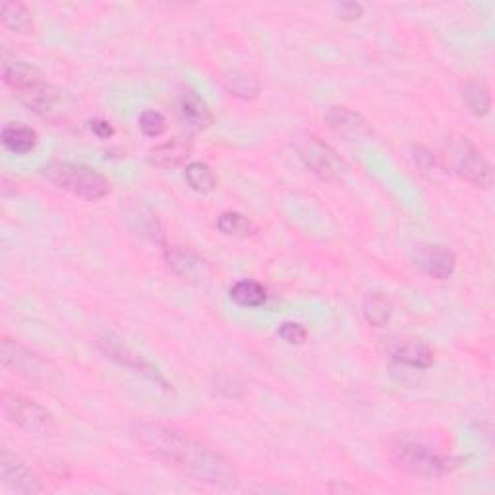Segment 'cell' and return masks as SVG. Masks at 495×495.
I'll return each mask as SVG.
<instances>
[{
    "label": "cell",
    "mask_w": 495,
    "mask_h": 495,
    "mask_svg": "<svg viewBox=\"0 0 495 495\" xmlns=\"http://www.w3.org/2000/svg\"><path fill=\"white\" fill-rule=\"evenodd\" d=\"M90 128L95 136H98L99 140H108L115 136V128L113 124L108 123V120H103V118H95L90 123Z\"/></svg>",
    "instance_id": "27"
},
{
    "label": "cell",
    "mask_w": 495,
    "mask_h": 495,
    "mask_svg": "<svg viewBox=\"0 0 495 495\" xmlns=\"http://www.w3.org/2000/svg\"><path fill=\"white\" fill-rule=\"evenodd\" d=\"M463 101L474 116H486L491 108L490 90L482 81H470L463 90Z\"/></svg>",
    "instance_id": "22"
},
{
    "label": "cell",
    "mask_w": 495,
    "mask_h": 495,
    "mask_svg": "<svg viewBox=\"0 0 495 495\" xmlns=\"http://www.w3.org/2000/svg\"><path fill=\"white\" fill-rule=\"evenodd\" d=\"M445 161L451 171L476 188H490L493 166L468 138H449L445 141Z\"/></svg>",
    "instance_id": "5"
},
{
    "label": "cell",
    "mask_w": 495,
    "mask_h": 495,
    "mask_svg": "<svg viewBox=\"0 0 495 495\" xmlns=\"http://www.w3.org/2000/svg\"><path fill=\"white\" fill-rule=\"evenodd\" d=\"M225 83L228 93L240 99H253L260 91V83L256 81V78L244 74V72H233V74L225 80Z\"/></svg>",
    "instance_id": "23"
},
{
    "label": "cell",
    "mask_w": 495,
    "mask_h": 495,
    "mask_svg": "<svg viewBox=\"0 0 495 495\" xmlns=\"http://www.w3.org/2000/svg\"><path fill=\"white\" fill-rule=\"evenodd\" d=\"M132 436L149 455L200 484L215 488H233L238 484L236 468L226 457L183 430L141 422L132 430Z\"/></svg>",
    "instance_id": "1"
},
{
    "label": "cell",
    "mask_w": 495,
    "mask_h": 495,
    "mask_svg": "<svg viewBox=\"0 0 495 495\" xmlns=\"http://www.w3.org/2000/svg\"><path fill=\"white\" fill-rule=\"evenodd\" d=\"M416 268L431 279L447 281L457 269V256L443 244H424L416 252Z\"/></svg>",
    "instance_id": "12"
},
{
    "label": "cell",
    "mask_w": 495,
    "mask_h": 495,
    "mask_svg": "<svg viewBox=\"0 0 495 495\" xmlns=\"http://www.w3.org/2000/svg\"><path fill=\"white\" fill-rule=\"evenodd\" d=\"M140 130L148 138H161L166 132V118L159 111H143L140 115Z\"/></svg>",
    "instance_id": "25"
},
{
    "label": "cell",
    "mask_w": 495,
    "mask_h": 495,
    "mask_svg": "<svg viewBox=\"0 0 495 495\" xmlns=\"http://www.w3.org/2000/svg\"><path fill=\"white\" fill-rule=\"evenodd\" d=\"M362 313L373 328H385L391 321L393 304L383 293H370L362 302Z\"/></svg>",
    "instance_id": "18"
},
{
    "label": "cell",
    "mask_w": 495,
    "mask_h": 495,
    "mask_svg": "<svg viewBox=\"0 0 495 495\" xmlns=\"http://www.w3.org/2000/svg\"><path fill=\"white\" fill-rule=\"evenodd\" d=\"M0 405H3L4 418L20 430L30 433V436H53L56 430L55 418L49 410L26 395L4 391L3 403Z\"/></svg>",
    "instance_id": "6"
},
{
    "label": "cell",
    "mask_w": 495,
    "mask_h": 495,
    "mask_svg": "<svg viewBox=\"0 0 495 495\" xmlns=\"http://www.w3.org/2000/svg\"><path fill=\"white\" fill-rule=\"evenodd\" d=\"M175 108L180 123L186 126L188 132H203L213 123L209 105L205 103V99L196 90H192L188 86L176 93Z\"/></svg>",
    "instance_id": "11"
},
{
    "label": "cell",
    "mask_w": 495,
    "mask_h": 495,
    "mask_svg": "<svg viewBox=\"0 0 495 495\" xmlns=\"http://www.w3.org/2000/svg\"><path fill=\"white\" fill-rule=\"evenodd\" d=\"M192 153V140L190 136H178L168 140L161 146H157L149 153V161L157 166L163 168H171L180 163H184L188 159V155Z\"/></svg>",
    "instance_id": "15"
},
{
    "label": "cell",
    "mask_w": 495,
    "mask_h": 495,
    "mask_svg": "<svg viewBox=\"0 0 495 495\" xmlns=\"http://www.w3.org/2000/svg\"><path fill=\"white\" fill-rule=\"evenodd\" d=\"M228 294H231V300L235 304L244 308H258L265 300H268V291H265V286L252 279L235 283L231 286V291H228Z\"/></svg>",
    "instance_id": "20"
},
{
    "label": "cell",
    "mask_w": 495,
    "mask_h": 495,
    "mask_svg": "<svg viewBox=\"0 0 495 495\" xmlns=\"http://www.w3.org/2000/svg\"><path fill=\"white\" fill-rule=\"evenodd\" d=\"M3 80L14 91L18 101L26 105L35 115L55 118L56 115L63 113L66 105L64 91H60L53 83L45 81L39 70L26 64L23 60L4 56Z\"/></svg>",
    "instance_id": "2"
},
{
    "label": "cell",
    "mask_w": 495,
    "mask_h": 495,
    "mask_svg": "<svg viewBox=\"0 0 495 495\" xmlns=\"http://www.w3.org/2000/svg\"><path fill=\"white\" fill-rule=\"evenodd\" d=\"M200 260L194 256V253L188 250H180V248H173L168 250V265L180 275V277H194L196 271L200 269Z\"/></svg>",
    "instance_id": "24"
},
{
    "label": "cell",
    "mask_w": 495,
    "mask_h": 495,
    "mask_svg": "<svg viewBox=\"0 0 495 495\" xmlns=\"http://www.w3.org/2000/svg\"><path fill=\"white\" fill-rule=\"evenodd\" d=\"M184 180L192 190L198 192V194H211V192L217 188V178L211 171V166L201 161L186 165Z\"/></svg>",
    "instance_id": "21"
},
{
    "label": "cell",
    "mask_w": 495,
    "mask_h": 495,
    "mask_svg": "<svg viewBox=\"0 0 495 495\" xmlns=\"http://www.w3.org/2000/svg\"><path fill=\"white\" fill-rule=\"evenodd\" d=\"M391 455L398 468L422 478H440L457 466L453 457L443 455L433 447L408 436H401L393 441Z\"/></svg>",
    "instance_id": "4"
},
{
    "label": "cell",
    "mask_w": 495,
    "mask_h": 495,
    "mask_svg": "<svg viewBox=\"0 0 495 495\" xmlns=\"http://www.w3.org/2000/svg\"><path fill=\"white\" fill-rule=\"evenodd\" d=\"M217 228H219L221 235L231 236V238H250L258 233V226L253 225L250 217L238 211H225L217 219Z\"/></svg>",
    "instance_id": "19"
},
{
    "label": "cell",
    "mask_w": 495,
    "mask_h": 495,
    "mask_svg": "<svg viewBox=\"0 0 495 495\" xmlns=\"http://www.w3.org/2000/svg\"><path fill=\"white\" fill-rule=\"evenodd\" d=\"M389 354L395 362H398V364L410 366V368H430L433 364V360H436L433 348L420 339L397 341L389 348Z\"/></svg>",
    "instance_id": "14"
},
{
    "label": "cell",
    "mask_w": 495,
    "mask_h": 495,
    "mask_svg": "<svg viewBox=\"0 0 495 495\" xmlns=\"http://www.w3.org/2000/svg\"><path fill=\"white\" fill-rule=\"evenodd\" d=\"M0 20L4 28L20 35H30L35 30L33 14L30 8L21 3H3L0 4Z\"/></svg>",
    "instance_id": "17"
},
{
    "label": "cell",
    "mask_w": 495,
    "mask_h": 495,
    "mask_svg": "<svg viewBox=\"0 0 495 495\" xmlns=\"http://www.w3.org/2000/svg\"><path fill=\"white\" fill-rule=\"evenodd\" d=\"M300 159L310 168L313 175H318L323 180H331L341 176L345 173V161L341 159L337 151L321 141L316 136H310L300 146Z\"/></svg>",
    "instance_id": "9"
},
{
    "label": "cell",
    "mask_w": 495,
    "mask_h": 495,
    "mask_svg": "<svg viewBox=\"0 0 495 495\" xmlns=\"http://www.w3.org/2000/svg\"><path fill=\"white\" fill-rule=\"evenodd\" d=\"M325 123L329 124V128L343 138L348 140H356V138H364L370 134V126L366 123V118L350 111L346 107H333L325 115Z\"/></svg>",
    "instance_id": "13"
},
{
    "label": "cell",
    "mask_w": 495,
    "mask_h": 495,
    "mask_svg": "<svg viewBox=\"0 0 495 495\" xmlns=\"http://www.w3.org/2000/svg\"><path fill=\"white\" fill-rule=\"evenodd\" d=\"M3 146L16 155H28L38 146V134L26 124H8L3 128Z\"/></svg>",
    "instance_id": "16"
},
{
    "label": "cell",
    "mask_w": 495,
    "mask_h": 495,
    "mask_svg": "<svg viewBox=\"0 0 495 495\" xmlns=\"http://www.w3.org/2000/svg\"><path fill=\"white\" fill-rule=\"evenodd\" d=\"M41 175L56 188L88 201H98L111 194V183H108V178L101 175L98 168H91L81 163H47L41 168Z\"/></svg>",
    "instance_id": "3"
},
{
    "label": "cell",
    "mask_w": 495,
    "mask_h": 495,
    "mask_svg": "<svg viewBox=\"0 0 495 495\" xmlns=\"http://www.w3.org/2000/svg\"><path fill=\"white\" fill-rule=\"evenodd\" d=\"M0 482L6 490L14 493L33 495L45 491L39 476L18 455L8 449H3V455H0Z\"/></svg>",
    "instance_id": "10"
},
{
    "label": "cell",
    "mask_w": 495,
    "mask_h": 495,
    "mask_svg": "<svg viewBox=\"0 0 495 495\" xmlns=\"http://www.w3.org/2000/svg\"><path fill=\"white\" fill-rule=\"evenodd\" d=\"M277 335H279L281 339L288 345H302L308 337L304 325H300L296 321H285L281 328L277 329Z\"/></svg>",
    "instance_id": "26"
},
{
    "label": "cell",
    "mask_w": 495,
    "mask_h": 495,
    "mask_svg": "<svg viewBox=\"0 0 495 495\" xmlns=\"http://www.w3.org/2000/svg\"><path fill=\"white\" fill-rule=\"evenodd\" d=\"M95 345H98V348L101 350V353L108 360H113L115 364L138 373V376L149 380L151 383L159 385V388H163V389L171 388V385H168V381L165 380L163 373L159 370H157L151 364V362L143 360L140 354H136L134 350H132L123 339H118L116 335L103 333V335L98 337V339H95Z\"/></svg>",
    "instance_id": "8"
},
{
    "label": "cell",
    "mask_w": 495,
    "mask_h": 495,
    "mask_svg": "<svg viewBox=\"0 0 495 495\" xmlns=\"http://www.w3.org/2000/svg\"><path fill=\"white\" fill-rule=\"evenodd\" d=\"M0 360H3L4 368L18 373L26 381L38 385V388H45V385H51L56 380V370L51 362H47L38 353H33V350L16 341L6 339V337L3 339V345H0Z\"/></svg>",
    "instance_id": "7"
},
{
    "label": "cell",
    "mask_w": 495,
    "mask_h": 495,
    "mask_svg": "<svg viewBox=\"0 0 495 495\" xmlns=\"http://www.w3.org/2000/svg\"><path fill=\"white\" fill-rule=\"evenodd\" d=\"M337 12H339L341 20H358L362 14H364V6L358 3H343L337 6Z\"/></svg>",
    "instance_id": "28"
}]
</instances>
